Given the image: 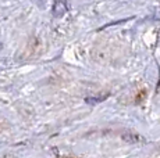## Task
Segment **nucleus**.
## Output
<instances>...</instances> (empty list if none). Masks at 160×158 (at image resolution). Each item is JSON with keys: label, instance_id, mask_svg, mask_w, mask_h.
Returning a JSON list of instances; mask_svg holds the SVG:
<instances>
[{"label": "nucleus", "instance_id": "obj_2", "mask_svg": "<svg viewBox=\"0 0 160 158\" xmlns=\"http://www.w3.org/2000/svg\"><path fill=\"white\" fill-rule=\"evenodd\" d=\"M121 139L127 143H145V137L139 136L135 132H131V130H125L124 133H121Z\"/></svg>", "mask_w": 160, "mask_h": 158}, {"label": "nucleus", "instance_id": "obj_1", "mask_svg": "<svg viewBox=\"0 0 160 158\" xmlns=\"http://www.w3.org/2000/svg\"><path fill=\"white\" fill-rule=\"evenodd\" d=\"M67 10H68L67 3L64 2V0H57V2H54L53 7H52V14L56 18H60L67 13Z\"/></svg>", "mask_w": 160, "mask_h": 158}, {"label": "nucleus", "instance_id": "obj_3", "mask_svg": "<svg viewBox=\"0 0 160 158\" xmlns=\"http://www.w3.org/2000/svg\"><path fill=\"white\" fill-rule=\"evenodd\" d=\"M109 96H110L109 93H104V95H100V96H89L85 99V103L89 105H96V104H99V103L104 101Z\"/></svg>", "mask_w": 160, "mask_h": 158}]
</instances>
